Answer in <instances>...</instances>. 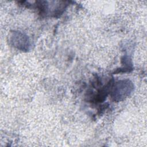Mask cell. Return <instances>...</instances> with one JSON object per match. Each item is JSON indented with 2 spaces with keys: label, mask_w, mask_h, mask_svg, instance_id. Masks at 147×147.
<instances>
[{
  "label": "cell",
  "mask_w": 147,
  "mask_h": 147,
  "mask_svg": "<svg viewBox=\"0 0 147 147\" xmlns=\"http://www.w3.org/2000/svg\"><path fill=\"white\" fill-rule=\"evenodd\" d=\"M131 85V82H129V80L127 82H126L125 80L122 81V86L121 82H118L113 91L114 95L113 96L114 99L118 98V99L119 100V98L124 97L129 95L133 88V86H130Z\"/></svg>",
  "instance_id": "6da1fadb"
}]
</instances>
